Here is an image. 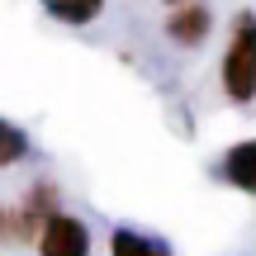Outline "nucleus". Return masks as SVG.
Here are the masks:
<instances>
[{
	"instance_id": "nucleus-5",
	"label": "nucleus",
	"mask_w": 256,
	"mask_h": 256,
	"mask_svg": "<svg viewBox=\"0 0 256 256\" xmlns=\"http://www.w3.org/2000/svg\"><path fill=\"white\" fill-rule=\"evenodd\" d=\"M218 176L232 185V190H242V194L256 200V138H242V142H232L228 152H223Z\"/></svg>"
},
{
	"instance_id": "nucleus-6",
	"label": "nucleus",
	"mask_w": 256,
	"mask_h": 256,
	"mask_svg": "<svg viewBox=\"0 0 256 256\" xmlns=\"http://www.w3.org/2000/svg\"><path fill=\"white\" fill-rule=\"evenodd\" d=\"M110 256H171V247L138 228H114L110 232Z\"/></svg>"
},
{
	"instance_id": "nucleus-8",
	"label": "nucleus",
	"mask_w": 256,
	"mask_h": 256,
	"mask_svg": "<svg viewBox=\"0 0 256 256\" xmlns=\"http://www.w3.org/2000/svg\"><path fill=\"white\" fill-rule=\"evenodd\" d=\"M28 156V138H24V128H14L10 119H0V171L5 166H19Z\"/></svg>"
},
{
	"instance_id": "nucleus-7",
	"label": "nucleus",
	"mask_w": 256,
	"mask_h": 256,
	"mask_svg": "<svg viewBox=\"0 0 256 256\" xmlns=\"http://www.w3.org/2000/svg\"><path fill=\"white\" fill-rule=\"evenodd\" d=\"M48 14L72 24V28H81V24H95L104 14V0H48Z\"/></svg>"
},
{
	"instance_id": "nucleus-4",
	"label": "nucleus",
	"mask_w": 256,
	"mask_h": 256,
	"mask_svg": "<svg viewBox=\"0 0 256 256\" xmlns=\"http://www.w3.org/2000/svg\"><path fill=\"white\" fill-rule=\"evenodd\" d=\"M52 214H62V190H57L52 180H34L24 190V200H19V218H24L28 238L38 242V232H43V223L52 218Z\"/></svg>"
},
{
	"instance_id": "nucleus-2",
	"label": "nucleus",
	"mask_w": 256,
	"mask_h": 256,
	"mask_svg": "<svg viewBox=\"0 0 256 256\" xmlns=\"http://www.w3.org/2000/svg\"><path fill=\"white\" fill-rule=\"evenodd\" d=\"M38 256H90V223L81 214H52L38 232Z\"/></svg>"
},
{
	"instance_id": "nucleus-3",
	"label": "nucleus",
	"mask_w": 256,
	"mask_h": 256,
	"mask_svg": "<svg viewBox=\"0 0 256 256\" xmlns=\"http://www.w3.org/2000/svg\"><path fill=\"white\" fill-rule=\"evenodd\" d=\"M214 34V10L204 5V0H185V5H171L166 10V38H171L176 48H204Z\"/></svg>"
},
{
	"instance_id": "nucleus-1",
	"label": "nucleus",
	"mask_w": 256,
	"mask_h": 256,
	"mask_svg": "<svg viewBox=\"0 0 256 256\" xmlns=\"http://www.w3.org/2000/svg\"><path fill=\"white\" fill-rule=\"evenodd\" d=\"M218 86L232 104L256 100V14L252 10L232 14L228 43H223V57H218Z\"/></svg>"
}]
</instances>
